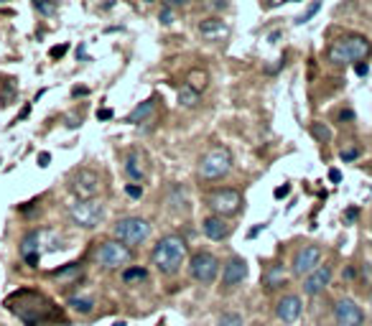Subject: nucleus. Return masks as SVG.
<instances>
[{
  "label": "nucleus",
  "mask_w": 372,
  "mask_h": 326,
  "mask_svg": "<svg viewBox=\"0 0 372 326\" xmlns=\"http://www.w3.org/2000/svg\"><path fill=\"white\" fill-rule=\"evenodd\" d=\"M186 255H189V245L181 235H166L156 242L151 253V265L163 275H174L181 271V265L186 263Z\"/></svg>",
  "instance_id": "nucleus-1"
},
{
  "label": "nucleus",
  "mask_w": 372,
  "mask_h": 326,
  "mask_svg": "<svg viewBox=\"0 0 372 326\" xmlns=\"http://www.w3.org/2000/svg\"><path fill=\"white\" fill-rule=\"evenodd\" d=\"M232 153L227 145H212L209 151L199 159V179L202 181H220L230 174Z\"/></svg>",
  "instance_id": "nucleus-2"
},
{
  "label": "nucleus",
  "mask_w": 372,
  "mask_h": 326,
  "mask_svg": "<svg viewBox=\"0 0 372 326\" xmlns=\"http://www.w3.org/2000/svg\"><path fill=\"white\" fill-rule=\"evenodd\" d=\"M370 51H372V44L364 36H342L329 48V59L334 64H360L370 56Z\"/></svg>",
  "instance_id": "nucleus-3"
},
{
  "label": "nucleus",
  "mask_w": 372,
  "mask_h": 326,
  "mask_svg": "<svg viewBox=\"0 0 372 326\" xmlns=\"http://www.w3.org/2000/svg\"><path fill=\"white\" fill-rule=\"evenodd\" d=\"M112 235L125 247H135L143 245L145 239L151 237V224L141 219V217H123V219L112 224Z\"/></svg>",
  "instance_id": "nucleus-4"
},
{
  "label": "nucleus",
  "mask_w": 372,
  "mask_h": 326,
  "mask_svg": "<svg viewBox=\"0 0 372 326\" xmlns=\"http://www.w3.org/2000/svg\"><path fill=\"white\" fill-rule=\"evenodd\" d=\"M133 260V250L125 247L118 239H107L100 245L97 250V265H103L105 271H118V268H125L127 263Z\"/></svg>",
  "instance_id": "nucleus-5"
},
{
  "label": "nucleus",
  "mask_w": 372,
  "mask_h": 326,
  "mask_svg": "<svg viewBox=\"0 0 372 326\" xmlns=\"http://www.w3.org/2000/svg\"><path fill=\"white\" fill-rule=\"evenodd\" d=\"M100 186H103V179H100V174L92 171V168H80V171H74V174H71L69 189L74 191L77 201L97 199Z\"/></svg>",
  "instance_id": "nucleus-6"
},
{
  "label": "nucleus",
  "mask_w": 372,
  "mask_h": 326,
  "mask_svg": "<svg viewBox=\"0 0 372 326\" xmlns=\"http://www.w3.org/2000/svg\"><path fill=\"white\" fill-rule=\"evenodd\" d=\"M189 273H191V278L197 280V283H202V286H209V283H214L217 273H220V260H217L212 253L199 250V253L191 255Z\"/></svg>",
  "instance_id": "nucleus-7"
},
{
  "label": "nucleus",
  "mask_w": 372,
  "mask_h": 326,
  "mask_svg": "<svg viewBox=\"0 0 372 326\" xmlns=\"http://www.w3.org/2000/svg\"><path fill=\"white\" fill-rule=\"evenodd\" d=\"M209 209H212L217 217H232L238 215L240 207H242V194L238 189H217L209 194V199H206Z\"/></svg>",
  "instance_id": "nucleus-8"
},
{
  "label": "nucleus",
  "mask_w": 372,
  "mask_h": 326,
  "mask_svg": "<svg viewBox=\"0 0 372 326\" xmlns=\"http://www.w3.org/2000/svg\"><path fill=\"white\" fill-rule=\"evenodd\" d=\"M103 215H105V209L97 199L77 201V204H71L69 207V219L77 224V227H82V230H92V227H97L100 219H103Z\"/></svg>",
  "instance_id": "nucleus-9"
},
{
  "label": "nucleus",
  "mask_w": 372,
  "mask_h": 326,
  "mask_svg": "<svg viewBox=\"0 0 372 326\" xmlns=\"http://www.w3.org/2000/svg\"><path fill=\"white\" fill-rule=\"evenodd\" d=\"M319 265H321V247L319 245H303L299 253L293 255L291 271H293V275L306 278V275H311V273L317 271Z\"/></svg>",
  "instance_id": "nucleus-10"
},
{
  "label": "nucleus",
  "mask_w": 372,
  "mask_h": 326,
  "mask_svg": "<svg viewBox=\"0 0 372 326\" xmlns=\"http://www.w3.org/2000/svg\"><path fill=\"white\" fill-rule=\"evenodd\" d=\"M334 324L337 326H362L364 311L355 298H339L334 301Z\"/></svg>",
  "instance_id": "nucleus-11"
},
{
  "label": "nucleus",
  "mask_w": 372,
  "mask_h": 326,
  "mask_svg": "<svg viewBox=\"0 0 372 326\" xmlns=\"http://www.w3.org/2000/svg\"><path fill=\"white\" fill-rule=\"evenodd\" d=\"M332 275H334V268L329 263H321L317 268V271L311 273V275H306L303 278V293L306 296H319L324 293L326 286L332 283Z\"/></svg>",
  "instance_id": "nucleus-12"
},
{
  "label": "nucleus",
  "mask_w": 372,
  "mask_h": 326,
  "mask_svg": "<svg viewBox=\"0 0 372 326\" xmlns=\"http://www.w3.org/2000/svg\"><path fill=\"white\" fill-rule=\"evenodd\" d=\"M301 311H303V303L296 293L283 296V298H278V303H276V316H278V321H283V324H296V321L301 318Z\"/></svg>",
  "instance_id": "nucleus-13"
},
{
  "label": "nucleus",
  "mask_w": 372,
  "mask_h": 326,
  "mask_svg": "<svg viewBox=\"0 0 372 326\" xmlns=\"http://www.w3.org/2000/svg\"><path fill=\"white\" fill-rule=\"evenodd\" d=\"M199 36L209 44H217V41H224L230 36V24L222 21V18H204L199 24Z\"/></svg>",
  "instance_id": "nucleus-14"
},
{
  "label": "nucleus",
  "mask_w": 372,
  "mask_h": 326,
  "mask_svg": "<svg viewBox=\"0 0 372 326\" xmlns=\"http://www.w3.org/2000/svg\"><path fill=\"white\" fill-rule=\"evenodd\" d=\"M247 278V263L242 257H230L222 268V286L235 288Z\"/></svg>",
  "instance_id": "nucleus-15"
},
{
  "label": "nucleus",
  "mask_w": 372,
  "mask_h": 326,
  "mask_svg": "<svg viewBox=\"0 0 372 326\" xmlns=\"http://www.w3.org/2000/svg\"><path fill=\"white\" fill-rule=\"evenodd\" d=\"M123 171H125V176L130 179L133 183H138L141 186L143 179H145V163H143V156L138 151H130L125 156V163H123Z\"/></svg>",
  "instance_id": "nucleus-16"
},
{
  "label": "nucleus",
  "mask_w": 372,
  "mask_h": 326,
  "mask_svg": "<svg viewBox=\"0 0 372 326\" xmlns=\"http://www.w3.org/2000/svg\"><path fill=\"white\" fill-rule=\"evenodd\" d=\"M202 232H204V237H209V239H224L230 235V224L224 222L222 217L212 215L202 222Z\"/></svg>",
  "instance_id": "nucleus-17"
},
{
  "label": "nucleus",
  "mask_w": 372,
  "mask_h": 326,
  "mask_svg": "<svg viewBox=\"0 0 372 326\" xmlns=\"http://www.w3.org/2000/svg\"><path fill=\"white\" fill-rule=\"evenodd\" d=\"M39 245H41V232H28L24 239H21V257H31V255H41V250H39Z\"/></svg>",
  "instance_id": "nucleus-18"
},
{
  "label": "nucleus",
  "mask_w": 372,
  "mask_h": 326,
  "mask_svg": "<svg viewBox=\"0 0 372 326\" xmlns=\"http://www.w3.org/2000/svg\"><path fill=\"white\" fill-rule=\"evenodd\" d=\"M263 283H265V288H281L285 283V271L283 265H270L268 271H265V275H263Z\"/></svg>",
  "instance_id": "nucleus-19"
},
{
  "label": "nucleus",
  "mask_w": 372,
  "mask_h": 326,
  "mask_svg": "<svg viewBox=\"0 0 372 326\" xmlns=\"http://www.w3.org/2000/svg\"><path fill=\"white\" fill-rule=\"evenodd\" d=\"M199 97H202V95H199L197 89H191L189 84H181V89H179V105H181V107H186V110L197 107Z\"/></svg>",
  "instance_id": "nucleus-20"
},
{
  "label": "nucleus",
  "mask_w": 372,
  "mask_h": 326,
  "mask_svg": "<svg viewBox=\"0 0 372 326\" xmlns=\"http://www.w3.org/2000/svg\"><path fill=\"white\" fill-rule=\"evenodd\" d=\"M80 263H69V265H64V268H59V271H54V278L59 280V283H69V280L74 278H80Z\"/></svg>",
  "instance_id": "nucleus-21"
},
{
  "label": "nucleus",
  "mask_w": 372,
  "mask_h": 326,
  "mask_svg": "<svg viewBox=\"0 0 372 326\" xmlns=\"http://www.w3.org/2000/svg\"><path fill=\"white\" fill-rule=\"evenodd\" d=\"M69 309L77 311V314H82V316H87V314H92V309H95V301H92V298L74 296V298H69Z\"/></svg>",
  "instance_id": "nucleus-22"
},
{
  "label": "nucleus",
  "mask_w": 372,
  "mask_h": 326,
  "mask_svg": "<svg viewBox=\"0 0 372 326\" xmlns=\"http://www.w3.org/2000/svg\"><path fill=\"white\" fill-rule=\"evenodd\" d=\"M153 105H156V100H145L143 105H138V107H135V110L125 118V123H138V120H145L148 115H151Z\"/></svg>",
  "instance_id": "nucleus-23"
},
{
  "label": "nucleus",
  "mask_w": 372,
  "mask_h": 326,
  "mask_svg": "<svg viewBox=\"0 0 372 326\" xmlns=\"http://www.w3.org/2000/svg\"><path fill=\"white\" fill-rule=\"evenodd\" d=\"M206 72H202V69H191L189 72V77H186V84H189L191 89H197L199 95H202V89L206 87Z\"/></svg>",
  "instance_id": "nucleus-24"
},
{
  "label": "nucleus",
  "mask_w": 372,
  "mask_h": 326,
  "mask_svg": "<svg viewBox=\"0 0 372 326\" xmlns=\"http://www.w3.org/2000/svg\"><path fill=\"white\" fill-rule=\"evenodd\" d=\"M217 326H245V318L240 316V314H235V311H224L217 318Z\"/></svg>",
  "instance_id": "nucleus-25"
},
{
  "label": "nucleus",
  "mask_w": 372,
  "mask_h": 326,
  "mask_svg": "<svg viewBox=\"0 0 372 326\" xmlns=\"http://www.w3.org/2000/svg\"><path fill=\"white\" fill-rule=\"evenodd\" d=\"M148 278V273H145V268H125L123 271V280L125 283H141V280Z\"/></svg>",
  "instance_id": "nucleus-26"
},
{
  "label": "nucleus",
  "mask_w": 372,
  "mask_h": 326,
  "mask_svg": "<svg viewBox=\"0 0 372 326\" xmlns=\"http://www.w3.org/2000/svg\"><path fill=\"white\" fill-rule=\"evenodd\" d=\"M311 133H314L319 141H324V143L329 141V138H332V130H329L326 125H321V123H314V125H311Z\"/></svg>",
  "instance_id": "nucleus-27"
},
{
  "label": "nucleus",
  "mask_w": 372,
  "mask_h": 326,
  "mask_svg": "<svg viewBox=\"0 0 372 326\" xmlns=\"http://www.w3.org/2000/svg\"><path fill=\"white\" fill-rule=\"evenodd\" d=\"M33 8L39 10V13H44V16H51L56 10V3H33Z\"/></svg>",
  "instance_id": "nucleus-28"
},
{
  "label": "nucleus",
  "mask_w": 372,
  "mask_h": 326,
  "mask_svg": "<svg viewBox=\"0 0 372 326\" xmlns=\"http://www.w3.org/2000/svg\"><path fill=\"white\" fill-rule=\"evenodd\" d=\"M125 194L130 197V199H141V197H143V186H138V183H127Z\"/></svg>",
  "instance_id": "nucleus-29"
},
{
  "label": "nucleus",
  "mask_w": 372,
  "mask_h": 326,
  "mask_svg": "<svg viewBox=\"0 0 372 326\" xmlns=\"http://www.w3.org/2000/svg\"><path fill=\"white\" fill-rule=\"evenodd\" d=\"M161 24H166V26H171L174 24V10L168 8V6H163V8H161Z\"/></svg>",
  "instance_id": "nucleus-30"
},
{
  "label": "nucleus",
  "mask_w": 372,
  "mask_h": 326,
  "mask_svg": "<svg viewBox=\"0 0 372 326\" xmlns=\"http://www.w3.org/2000/svg\"><path fill=\"white\" fill-rule=\"evenodd\" d=\"M319 8H321V6H319V3H314V6H309V10H306V13H303V16L299 18V21H296V24H306V21H309V18L314 16V13H317Z\"/></svg>",
  "instance_id": "nucleus-31"
},
{
  "label": "nucleus",
  "mask_w": 372,
  "mask_h": 326,
  "mask_svg": "<svg viewBox=\"0 0 372 326\" xmlns=\"http://www.w3.org/2000/svg\"><path fill=\"white\" fill-rule=\"evenodd\" d=\"M67 48H69V46H67V44H62V46H54V48H51L48 54H51V59H62V56L67 54Z\"/></svg>",
  "instance_id": "nucleus-32"
},
{
  "label": "nucleus",
  "mask_w": 372,
  "mask_h": 326,
  "mask_svg": "<svg viewBox=\"0 0 372 326\" xmlns=\"http://www.w3.org/2000/svg\"><path fill=\"white\" fill-rule=\"evenodd\" d=\"M360 156V148H355V151H342V159L349 161V159H357Z\"/></svg>",
  "instance_id": "nucleus-33"
},
{
  "label": "nucleus",
  "mask_w": 372,
  "mask_h": 326,
  "mask_svg": "<svg viewBox=\"0 0 372 326\" xmlns=\"http://www.w3.org/2000/svg\"><path fill=\"white\" fill-rule=\"evenodd\" d=\"M48 161H51V156H48V153H41V156H39V166H41V168H46V166H48Z\"/></svg>",
  "instance_id": "nucleus-34"
},
{
  "label": "nucleus",
  "mask_w": 372,
  "mask_h": 326,
  "mask_svg": "<svg viewBox=\"0 0 372 326\" xmlns=\"http://www.w3.org/2000/svg\"><path fill=\"white\" fill-rule=\"evenodd\" d=\"M97 118H100V120H110L112 118V110H100V112H97Z\"/></svg>",
  "instance_id": "nucleus-35"
},
{
  "label": "nucleus",
  "mask_w": 372,
  "mask_h": 326,
  "mask_svg": "<svg viewBox=\"0 0 372 326\" xmlns=\"http://www.w3.org/2000/svg\"><path fill=\"white\" fill-rule=\"evenodd\" d=\"M329 179H332V181H339L342 174H339V171H334V168H332V171H329Z\"/></svg>",
  "instance_id": "nucleus-36"
},
{
  "label": "nucleus",
  "mask_w": 372,
  "mask_h": 326,
  "mask_svg": "<svg viewBox=\"0 0 372 326\" xmlns=\"http://www.w3.org/2000/svg\"><path fill=\"white\" fill-rule=\"evenodd\" d=\"M288 194V186H281V189H276V197L281 199V197H285Z\"/></svg>",
  "instance_id": "nucleus-37"
},
{
  "label": "nucleus",
  "mask_w": 372,
  "mask_h": 326,
  "mask_svg": "<svg viewBox=\"0 0 372 326\" xmlns=\"http://www.w3.org/2000/svg\"><path fill=\"white\" fill-rule=\"evenodd\" d=\"M367 301H370V311H372V291H370V298H367Z\"/></svg>",
  "instance_id": "nucleus-38"
},
{
  "label": "nucleus",
  "mask_w": 372,
  "mask_h": 326,
  "mask_svg": "<svg viewBox=\"0 0 372 326\" xmlns=\"http://www.w3.org/2000/svg\"><path fill=\"white\" fill-rule=\"evenodd\" d=\"M112 326H125V321H118V324H112Z\"/></svg>",
  "instance_id": "nucleus-39"
},
{
  "label": "nucleus",
  "mask_w": 372,
  "mask_h": 326,
  "mask_svg": "<svg viewBox=\"0 0 372 326\" xmlns=\"http://www.w3.org/2000/svg\"><path fill=\"white\" fill-rule=\"evenodd\" d=\"M319 326H334V324H319Z\"/></svg>",
  "instance_id": "nucleus-40"
}]
</instances>
